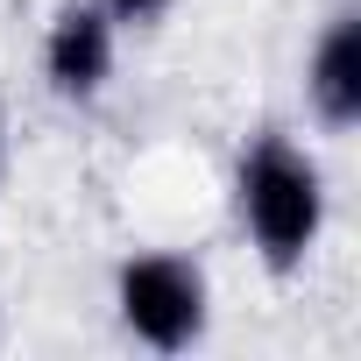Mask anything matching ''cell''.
I'll return each mask as SVG.
<instances>
[{"mask_svg": "<svg viewBox=\"0 0 361 361\" xmlns=\"http://www.w3.org/2000/svg\"><path fill=\"white\" fill-rule=\"evenodd\" d=\"M234 206L269 276H298L326 234V170L290 135H255L234 170Z\"/></svg>", "mask_w": 361, "mask_h": 361, "instance_id": "6da1fadb", "label": "cell"}, {"mask_svg": "<svg viewBox=\"0 0 361 361\" xmlns=\"http://www.w3.org/2000/svg\"><path fill=\"white\" fill-rule=\"evenodd\" d=\"M114 312L121 326L156 347V354H185L206 340L213 319V283L192 255H128L114 269Z\"/></svg>", "mask_w": 361, "mask_h": 361, "instance_id": "7a4b0ae2", "label": "cell"}, {"mask_svg": "<svg viewBox=\"0 0 361 361\" xmlns=\"http://www.w3.org/2000/svg\"><path fill=\"white\" fill-rule=\"evenodd\" d=\"M114 15L99 0H64L43 29V78L57 99H99L114 78Z\"/></svg>", "mask_w": 361, "mask_h": 361, "instance_id": "3957f363", "label": "cell"}, {"mask_svg": "<svg viewBox=\"0 0 361 361\" xmlns=\"http://www.w3.org/2000/svg\"><path fill=\"white\" fill-rule=\"evenodd\" d=\"M305 99L319 114V128L347 135L361 121V15H333L326 36L312 43V64H305Z\"/></svg>", "mask_w": 361, "mask_h": 361, "instance_id": "277c9868", "label": "cell"}, {"mask_svg": "<svg viewBox=\"0 0 361 361\" xmlns=\"http://www.w3.org/2000/svg\"><path fill=\"white\" fill-rule=\"evenodd\" d=\"M99 8L114 15V29H156L170 15V0H99Z\"/></svg>", "mask_w": 361, "mask_h": 361, "instance_id": "5b68a950", "label": "cell"}, {"mask_svg": "<svg viewBox=\"0 0 361 361\" xmlns=\"http://www.w3.org/2000/svg\"><path fill=\"white\" fill-rule=\"evenodd\" d=\"M0 163H8V121H0Z\"/></svg>", "mask_w": 361, "mask_h": 361, "instance_id": "8992f818", "label": "cell"}]
</instances>
